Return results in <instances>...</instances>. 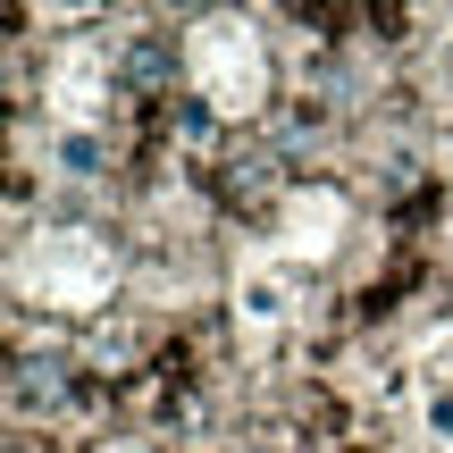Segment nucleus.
Returning <instances> with one entry per match:
<instances>
[{"label": "nucleus", "mask_w": 453, "mask_h": 453, "mask_svg": "<svg viewBox=\"0 0 453 453\" xmlns=\"http://www.w3.org/2000/svg\"><path fill=\"white\" fill-rule=\"evenodd\" d=\"M252 453H361V437H353V420H344L336 387L286 378V387L252 411Z\"/></svg>", "instance_id": "f03ea898"}, {"label": "nucleus", "mask_w": 453, "mask_h": 453, "mask_svg": "<svg viewBox=\"0 0 453 453\" xmlns=\"http://www.w3.org/2000/svg\"><path fill=\"white\" fill-rule=\"evenodd\" d=\"M177 34L168 26H134L110 42V93L118 110H160V101H177Z\"/></svg>", "instance_id": "20e7f679"}, {"label": "nucleus", "mask_w": 453, "mask_h": 453, "mask_svg": "<svg viewBox=\"0 0 453 453\" xmlns=\"http://www.w3.org/2000/svg\"><path fill=\"white\" fill-rule=\"evenodd\" d=\"M84 403L110 411V395H93V378L76 370V353H34V344H17V361H9V420L26 428V437L76 420Z\"/></svg>", "instance_id": "7ed1b4c3"}, {"label": "nucleus", "mask_w": 453, "mask_h": 453, "mask_svg": "<svg viewBox=\"0 0 453 453\" xmlns=\"http://www.w3.org/2000/svg\"><path fill=\"white\" fill-rule=\"evenodd\" d=\"M202 194H211V211L219 219H243V226H260V219H277V202L294 194V160L269 143V127H226V143L202 160Z\"/></svg>", "instance_id": "f257e3e1"}]
</instances>
